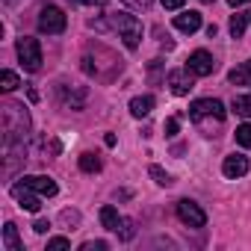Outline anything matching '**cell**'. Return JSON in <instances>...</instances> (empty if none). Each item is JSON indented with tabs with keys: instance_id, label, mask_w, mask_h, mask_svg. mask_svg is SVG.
I'll return each mask as SVG.
<instances>
[{
	"instance_id": "obj_1",
	"label": "cell",
	"mask_w": 251,
	"mask_h": 251,
	"mask_svg": "<svg viewBox=\"0 0 251 251\" xmlns=\"http://www.w3.org/2000/svg\"><path fill=\"white\" fill-rule=\"evenodd\" d=\"M0 127H3V175L12 177L15 160L24 151L27 133H30V112L18 100H6L0 106Z\"/></svg>"
},
{
	"instance_id": "obj_2",
	"label": "cell",
	"mask_w": 251,
	"mask_h": 251,
	"mask_svg": "<svg viewBox=\"0 0 251 251\" xmlns=\"http://www.w3.org/2000/svg\"><path fill=\"white\" fill-rule=\"evenodd\" d=\"M189 118L204 130V136H216L213 127H219L225 121V103L216 100V98H201V100H195L189 106Z\"/></svg>"
},
{
	"instance_id": "obj_3",
	"label": "cell",
	"mask_w": 251,
	"mask_h": 251,
	"mask_svg": "<svg viewBox=\"0 0 251 251\" xmlns=\"http://www.w3.org/2000/svg\"><path fill=\"white\" fill-rule=\"evenodd\" d=\"M109 24L118 30L124 48H130V50L139 48V42H142V24H139L136 15H130V12H115V15H109Z\"/></svg>"
},
{
	"instance_id": "obj_4",
	"label": "cell",
	"mask_w": 251,
	"mask_h": 251,
	"mask_svg": "<svg viewBox=\"0 0 251 251\" xmlns=\"http://www.w3.org/2000/svg\"><path fill=\"white\" fill-rule=\"evenodd\" d=\"M15 50H18V59H21L24 71H30V74H33V71H39V68H42V45H39V39H30V36L18 39Z\"/></svg>"
},
{
	"instance_id": "obj_5",
	"label": "cell",
	"mask_w": 251,
	"mask_h": 251,
	"mask_svg": "<svg viewBox=\"0 0 251 251\" xmlns=\"http://www.w3.org/2000/svg\"><path fill=\"white\" fill-rule=\"evenodd\" d=\"M65 15H62V9L59 6H53V3H48V6H42V12H39V30L42 33H48V36H59L62 30H65Z\"/></svg>"
},
{
	"instance_id": "obj_6",
	"label": "cell",
	"mask_w": 251,
	"mask_h": 251,
	"mask_svg": "<svg viewBox=\"0 0 251 251\" xmlns=\"http://www.w3.org/2000/svg\"><path fill=\"white\" fill-rule=\"evenodd\" d=\"M177 219L183 225H189V227H204L207 225V213L195 201H189V198H180L177 201Z\"/></svg>"
},
{
	"instance_id": "obj_7",
	"label": "cell",
	"mask_w": 251,
	"mask_h": 251,
	"mask_svg": "<svg viewBox=\"0 0 251 251\" xmlns=\"http://www.w3.org/2000/svg\"><path fill=\"white\" fill-rule=\"evenodd\" d=\"M186 71L195 74V77H210V74L216 71V59H213L207 50H195V53H189V59H186Z\"/></svg>"
},
{
	"instance_id": "obj_8",
	"label": "cell",
	"mask_w": 251,
	"mask_h": 251,
	"mask_svg": "<svg viewBox=\"0 0 251 251\" xmlns=\"http://www.w3.org/2000/svg\"><path fill=\"white\" fill-rule=\"evenodd\" d=\"M56 95H59V103L65 109H83L86 106V89L83 86H65V83H59Z\"/></svg>"
},
{
	"instance_id": "obj_9",
	"label": "cell",
	"mask_w": 251,
	"mask_h": 251,
	"mask_svg": "<svg viewBox=\"0 0 251 251\" xmlns=\"http://www.w3.org/2000/svg\"><path fill=\"white\" fill-rule=\"evenodd\" d=\"M21 183L24 186H30L33 192H39L42 198H53L56 195V180L53 177H48V175H27V177H21Z\"/></svg>"
},
{
	"instance_id": "obj_10",
	"label": "cell",
	"mask_w": 251,
	"mask_h": 251,
	"mask_svg": "<svg viewBox=\"0 0 251 251\" xmlns=\"http://www.w3.org/2000/svg\"><path fill=\"white\" fill-rule=\"evenodd\" d=\"M9 192H12V198H15L27 213H39V207H42V195H39V192H33V189L24 186V183H15Z\"/></svg>"
},
{
	"instance_id": "obj_11",
	"label": "cell",
	"mask_w": 251,
	"mask_h": 251,
	"mask_svg": "<svg viewBox=\"0 0 251 251\" xmlns=\"http://www.w3.org/2000/svg\"><path fill=\"white\" fill-rule=\"evenodd\" d=\"M222 172H225V177H230V180L248 175V157H245V154H230V157H225Z\"/></svg>"
},
{
	"instance_id": "obj_12",
	"label": "cell",
	"mask_w": 251,
	"mask_h": 251,
	"mask_svg": "<svg viewBox=\"0 0 251 251\" xmlns=\"http://www.w3.org/2000/svg\"><path fill=\"white\" fill-rule=\"evenodd\" d=\"M192 77H195V74H189L186 68H183V71H172V74H169V86H172V92H175L177 98H183V95H189V92L195 89V83H192Z\"/></svg>"
},
{
	"instance_id": "obj_13",
	"label": "cell",
	"mask_w": 251,
	"mask_h": 251,
	"mask_svg": "<svg viewBox=\"0 0 251 251\" xmlns=\"http://www.w3.org/2000/svg\"><path fill=\"white\" fill-rule=\"evenodd\" d=\"M175 27H177L180 33H195V30H201V15L189 9V12H183V15L175 18Z\"/></svg>"
},
{
	"instance_id": "obj_14",
	"label": "cell",
	"mask_w": 251,
	"mask_h": 251,
	"mask_svg": "<svg viewBox=\"0 0 251 251\" xmlns=\"http://www.w3.org/2000/svg\"><path fill=\"white\" fill-rule=\"evenodd\" d=\"M121 222H124V219L118 216V210H115V207H109V204H106V207H100V225H103L106 230H112V233H118V227H121Z\"/></svg>"
},
{
	"instance_id": "obj_15",
	"label": "cell",
	"mask_w": 251,
	"mask_h": 251,
	"mask_svg": "<svg viewBox=\"0 0 251 251\" xmlns=\"http://www.w3.org/2000/svg\"><path fill=\"white\" fill-rule=\"evenodd\" d=\"M3 248H6V251H21V248H24V245H21V236H18V227H15L12 222L3 225Z\"/></svg>"
},
{
	"instance_id": "obj_16",
	"label": "cell",
	"mask_w": 251,
	"mask_h": 251,
	"mask_svg": "<svg viewBox=\"0 0 251 251\" xmlns=\"http://www.w3.org/2000/svg\"><path fill=\"white\" fill-rule=\"evenodd\" d=\"M227 80H230V86H251V59L242 62L239 68H233L227 74Z\"/></svg>"
},
{
	"instance_id": "obj_17",
	"label": "cell",
	"mask_w": 251,
	"mask_h": 251,
	"mask_svg": "<svg viewBox=\"0 0 251 251\" xmlns=\"http://www.w3.org/2000/svg\"><path fill=\"white\" fill-rule=\"evenodd\" d=\"M151 109H154V98H151V95H142V98H133V100H130V112H133L136 118H145Z\"/></svg>"
},
{
	"instance_id": "obj_18",
	"label": "cell",
	"mask_w": 251,
	"mask_h": 251,
	"mask_svg": "<svg viewBox=\"0 0 251 251\" xmlns=\"http://www.w3.org/2000/svg\"><path fill=\"white\" fill-rule=\"evenodd\" d=\"M248 21H251V12H236V15H230V36H233V39H242Z\"/></svg>"
},
{
	"instance_id": "obj_19",
	"label": "cell",
	"mask_w": 251,
	"mask_h": 251,
	"mask_svg": "<svg viewBox=\"0 0 251 251\" xmlns=\"http://www.w3.org/2000/svg\"><path fill=\"white\" fill-rule=\"evenodd\" d=\"M230 109L236 115H242V118H251V95H236L233 103H230Z\"/></svg>"
},
{
	"instance_id": "obj_20",
	"label": "cell",
	"mask_w": 251,
	"mask_h": 251,
	"mask_svg": "<svg viewBox=\"0 0 251 251\" xmlns=\"http://www.w3.org/2000/svg\"><path fill=\"white\" fill-rule=\"evenodd\" d=\"M80 169H83L86 175L100 172V157H98V154H83V157H80Z\"/></svg>"
},
{
	"instance_id": "obj_21",
	"label": "cell",
	"mask_w": 251,
	"mask_h": 251,
	"mask_svg": "<svg viewBox=\"0 0 251 251\" xmlns=\"http://www.w3.org/2000/svg\"><path fill=\"white\" fill-rule=\"evenodd\" d=\"M21 83H18V74L15 71H0V89L3 92H15Z\"/></svg>"
},
{
	"instance_id": "obj_22",
	"label": "cell",
	"mask_w": 251,
	"mask_h": 251,
	"mask_svg": "<svg viewBox=\"0 0 251 251\" xmlns=\"http://www.w3.org/2000/svg\"><path fill=\"white\" fill-rule=\"evenodd\" d=\"M233 136H236V145H242V148H251V124H239Z\"/></svg>"
},
{
	"instance_id": "obj_23",
	"label": "cell",
	"mask_w": 251,
	"mask_h": 251,
	"mask_svg": "<svg viewBox=\"0 0 251 251\" xmlns=\"http://www.w3.org/2000/svg\"><path fill=\"white\" fill-rule=\"evenodd\" d=\"M148 172H151V177H154V180H157L160 186H169V183H172V175H169V172H163L160 166H151Z\"/></svg>"
},
{
	"instance_id": "obj_24",
	"label": "cell",
	"mask_w": 251,
	"mask_h": 251,
	"mask_svg": "<svg viewBox=\"0 0 251 251\" xmlns=\"http://www.w3.org/2000/svg\"><path fill=\"white\" fill-rule=\"evenodd\" d=\"M71 248V242L65 239V236H53V239H48V251H68Z\"/></svg>"
},
{
	"instance_id": "obj_25",
	"label": "cell",
	"mask_w": 251,
	"mask_h": 251,
	"mask_svg": "<svg viewBox=\"0 0 251 251\" xmlns=\"http://www.w3.org/2000/svg\"><path fill=\"white\" fill-rule=\"evenodd\" d=\"M133 233H136L133 222H130V219H124V222H121V227H118V236H121L124 242H127V239H133Z\"/></svg>"
},
{
	"instance_id": "obj_26",
	"label": "cell",
	"mask_w": 251,
	"mask_h": 251,
	"mask_svg": "<svg viewBox=\"0 0 251 251\" xmlns=\"http://www.w3.org/2000/svg\"><path fill=\"white\" fill-rule=\"evenodd\" d=\"M109 245L103 242V239H89V242H83L80 245V251H106Z\"/></svg>"
},
{
	"instance_id": "obj_27",
	"label": "cell",
	"mask_w": 251,
	"mask_h": 251,
	"mask_svg": "<svg viewBox=\"0 0 251 251\" xmlns=\"http://www.w3.org/2000/svg\"><path fill=\"white\" fill-rule=\"evenodd\" d=\"M121 3H124V6H130V9H142V12H145V9H151L154 0H121Z\"/></svg>"
},
{
	"instance_id": "obj_28",
	"label": "cell",
	"mask_w": 251,
	"mask_h": 251,
	"mask_svg": "<svg viewBox=\"0 0 251 251\" xmlns=\"http://www.w3.org/2000/svg\"><path fill=\"white\" fill-rule=\"evenodd\" d=\"M177 127H180V121H177V118H169V121H166V136H175Z\"/></svg>"
},
{
	"instance_id": "obj_29",
	"label": "cell",
	"mask_w": 251,
	"mask_h": 251,
	"mask_svg": "<svg viewBox=\"0 0 251 251\" xmlns=\"http://www.w3.org/2000/svg\"><path fill=\"white\" fill-rule=\"evenodd\" d=\"M62 222H68V225H77V222H80V216H77V213H71V210H65V213H62Z\"/></svg>"
},
{
	"instance_id": "obj_30",
	"label": "cell",
	"mask_w": 251,
	"mask_h": 251,
	"mask_svg": "<svg viewBox=\"0 0 251 251\" xmlns=\"http://www.w3.org/2000/svg\"><path fill=\"white\" fill-rule=\"evenodd\" d=\"M48 227H50V222H45V219H39V222L33 225V230H36V233H48Z\"/></svg>"
},
{
	"instance_id": "obj_31",
	"label": "cell",
	"mask_w": 251,
	"mask_h": 251,
	"mask_svg": "<svg viewBox=\"0 0 251 251\" xmlns=\"http://www.w3.org/2000/svg\"><path fill=\"white\" fill-rule=\"evenodd\" d=\"M68 3H71V6H98L100 0H68Z\"/></svg>"
},
{
	"instance_id": "obj_32",
	"label": "cell",
	"mask_w": 251,
	"mask_h": 251,
	"mask_svg": "<svg viewBox=\"0 0 251 251\" xmlns=\"http://www.w3.org/2000/svg\"><path fill=\"white\" fill-rule=\"evenodd\" d=\"M163 6H166V9H180L183 0H163Z\"/></svg>"
},
{
	"instance_id": "obj_33",
	"label": "cell",
	"mask_w": 251,
	"mask_h": 251,
	"mask_svg": "<svg viewBox=\"0 0 251 251\" xmlns=\"http://www.w3.org/2000/svg\"><path fill=\"white\" fill-rule=\"evenodd\" d=\"M227 3H230V6L236 9V6H242V3H251V0H227Z\"/></svg>"
},
{
	"instance_id": "obj_34",
	"label": "cell",
	"mask_w": 251,
	"mask_h": 251,
	"mask_svg": "<svg viewBox=\"0 0 251 251\" xmlns=\"http://www.w3.org/2000/svg\"><path fill=\"white\" fill-rule=\"evenodd\" d=\"M201 3H213V0H201Z\"/></svg>"
}]
</instances>
